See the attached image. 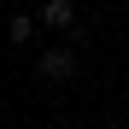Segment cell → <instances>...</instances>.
<instances>
[{
  "instance_id": "obj_1",
  "label": "cell",
  "mask_w": 129,
  "mask_h": 129,
  "mask_svg": "<svg viewBox=\"0 0 129 129\" xmlns=\"http://www.w3.org/2000/svg\"><path fill=\"white\" fill-rule=\"evenodd\" d=\"M35 71H41V82H71L76 76V53L71 47H47V53L35 59Z\"/></svg>"
},
{
  "instance_id": "obj_2",
  "label": "cell",
  "mask_w": 129,
  "mask_h": 129,
  "mask_svg": "<svg viewBox=\"0 0 129 129\" xmlns=\"http://www.w3.org/2000/svg\"><path fill=\"white\" fill-rule=\"evenodd\" d=\"M41 24H47V29H71L76 24V0H41Z\"/></svg>"
},
{
  "instance_id": "obj_3",
  "label": "cell",
  "mask_w": 129,
  "mask_h": 129,
  "mask_svg": "<svg viewBox=\"0 0 129 129\" xmlns=\"http://www.w3.org/2000/svg\"><path fill=\"white\" fill-rule=\"evenodd\" d=\"M35 29H41V18H29V12H12L6 18V41H18V47H29Z\"/></svg>"
},
{
  "instance_id": "obj_4",
  "label": "cell",
  "mask_w": 129,
  "mask_h": 129,
  "mask_svg": "<svg viewBox=\"0 0 129 129\" xmlns=\"http://www.w3.org/2000/svg\"><path fill=\"white\" fill-rule=\"evenodd\" d=\"M100 129H106V123H100Z\"/></svg>"
}]
</instances>
